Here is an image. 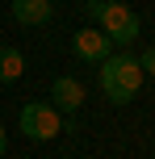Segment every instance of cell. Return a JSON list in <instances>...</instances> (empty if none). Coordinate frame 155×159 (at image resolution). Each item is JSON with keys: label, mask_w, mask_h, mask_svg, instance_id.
<instances>
[{"label": "cell", "mask_w": 155, "mask_h": 159, "mask_svg": "<svg viewBox=\"0 0 155 159\" xmlns=\"http://www.w3.org/2000/svg\"><path fill=\"white\" fill-rule=\"evenodd\" d=\"M4 147H8V134H4V126H0V155H4Z\"/></svg>", "instance_id": "cell-10"}, {"label": "cell", "mask_w": 155, "mask_h": 159, "mask_svg": "<svg viewBox=\"0 0 155 159\" xmlns=\"http://www.w3.org/2000/svg\"><path fill=\"white\" fill-rule=\"evenodd\" d=\"M101 8H105V0H84V13H88L92 21H97V17H101Z\"/></svg>", "instance_id": "cell-9"}, {"label": "cell", "mask_w": 155, "mask_h": 159, "mask_svg": "<svg viewBox=\"0 0 155 159\" xmlns=\"http://www.w3.org/2000/svg\"><path fill=\"white\" fill-rule=\"evenodd\" d=\"M139 67H143V75H155V46H147L139 55Z\"/></svg>", "instance_id": "cell-8"}, {"label": "cell", "mask_w": 155, "mask_h": 159, "mask_svg": "<svg viewBox=\"0 0 155 159\" xmlns=\"http://www.w3.org/2000/svg\"><path fill=\"white\" fill-rule=\"evenodd\" d=\"M109 4H113V0H109Z\"/></svg>", "instance_id": "cell-11"}, {"label": "cell", "mask_w": 155, "mask_h": 159, "mask_svg": "<svg viewBox=\"0 0 155 159\" xmlns=\"http://www.w3.org/2000/svg\"><path fill=\"white\" fill-rule=\"evenodd\" d=\"M63 130V117L50 101H30L21 105V134L34 138V143H50V138Z\"/></svg>", "instance_id": "cell-3"}, {"label": "cell", "mask_w": 155, "mask_h": 159, "mask_svg": "<svg viewBox=\"0 0 155 159\" xmlns=\"http://www.w3.org/2000/svg\"><path fill=\"white\" fill-rule=\"evenodd\" d=\"M97 25H101V34H105L113 46H122V50L130 46V42H139V34H143L139 13H134V8H126V0H113V4L105 0V8H101Z\"/></svg>", "instance_id": "cell-2"}, {"label": "cell", "mask_w": 155, "mask_h": 159, "mask_svg": "<svg viewBox=\"0 0 155 159\" xmlns=\"http://www.w3.org/2000/svg\"><path fill=\"white\" fill-rule=\"evenodd\" d=\"M50 105H55L59 113H75L84 105V84L75 75H59L55 84H50Z\"/></svg>", "instance_id": "cell-5"}, {"label": "cell", "mask_w": 155, "mask_h": 159, "mask_svg": "<svg viewBox=\"0 0 155 159\" xmlns=\"http://www.w3.org/2000/svg\"><path fill=\"white\" fill-rule=\"evenodd\" d=\"M13 17L17 25H50V17H55V4L50 0H13Z\"/></svg>", "instance_id": "cell-6"}, {"label": "cell", "mask_w": 155, "mask_h": 159, "mask_svg": "<svg viewBox=\"0 0 155 159\" xmlns=\"http://www.w3.org/2000/svg\"><path fill=\"white\" fill-rule=\"evenodd\" d=\"M101 67V92L109 96L113 105H130L143 88V67H139V55L122 50V55H109Z\"/></svg>", "instance_id": "cell-1"}, {"label": "cell", "mask_w": 155, "mask_h": 159, "mask_svg": "<svg viewBox=\"0 0 155 159\" xmlns=\"http://www.w3.org/2000/svg\"><path fill=\"white\" fill-rule=\"evenodd\" d=\"M71 50H75V59H84V63H105V59L113 55V42H109L101 30L84 25V30L71 38Z\"/></svg>", "instance_id": "cell-4"}, {"label": "cell", "mask_w": 155, "mask_h": 159, "mask_svg": "<svg viewBox=\"0 0 155 159\" xmlns=\"http://www.w3.org/2000/svg\"><path fill=\"white\" fill-rule=\"evenodd\" d=\"M25 75V55L17 46H0V84H17Z\"/></svg>", "instance_id": "cell-7"}]
</instances>
